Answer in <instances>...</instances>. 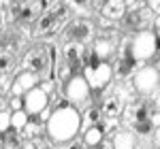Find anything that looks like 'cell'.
<instances>
[{
  "mask_svg": "<svg viewBox=\"0 0 160 149\" xmlns=\"http://www.w3.org/2000/svg\"><path fill=\"white\" fill-rule=\"evenodd\" d=\"M4 24H7V13H4L2 9H0V30L4 28Z\"/></svg>",
  "mask_w": 160,
  "mask_h": 149,
  "instance_id": "f35d334b",
  "label": "cell"
},
{
  "mask_svg": "<svg viewBox=\"0 0 160 149\" xmlns=\"http://www.w3.org/2000/svg\"><path fill=\"white\" fill-rule=\"evenodd\" d=\"M22 109H24L22 96H9V111H22Z\"/></svg>",
  "mask_w": 160,
  "mask_h": 149,
  "instance_id": "83f0119b",
  "label": "cell"
},
{
  "mask_svg": "<svg viewBox=\"0 0 160 149\" xmlns=\"http://www.w3.org/2000/svg\"><path fill=\"white\" fill-rule=\"evenodd\" d=\"M141 64L132 58V51H130V36L120 38L118 43V62H115V68H113V74L120 77V79H128L139 70Z\"/></svg>",
  "mask_w": 160,
  "mask_h": 149,
  "instance_id": "8992f818",
  "label": "cell"
},
{
  "mask_svg": "<svg viewBox=\"0 0 160 149\" xmlns=\"http://www.w3.org/2000/svg\"><path fill=\"white\" fill-rule=\"evenodd\" d=\"M64 98L68 104H73L75 109L77 107H86L92 102V92H90V85L86 83V79L81 74H73L66 83H64Z\"/></svg>",
  "mask_w": 160,
  "mask_h": 149,
  "instance_id": "277c9868",
  "label": "cell"
},
{
  "mask_svg": "<svg viewBox=\"0 0 160 149\" xmlns=\"http://www.w3.org/2000/svg\"><path fill=\"white\" fill-rule=\"evenodd\" d=\"M68 15V9L66 4H51L45 13H41L37 22V36H43V34H58V30L62 28V19Z\"/></svg>",
  "mask_w": 160,
  "mask_h": 149,
  "instance_id": "5b68a950",
  "label": "cell"
},
{
  "mask_svg": "<svg viewBox=\"0 0 160 149\" xmlns=\"http://www.w3.org/2000/svg\"><path fill=\"white\" fill-rule=\"evenodd\" d=\"M22 132H17V130H7L4 134H2V149H19L22 147Z\"/></svg>",
  "mask_w": 160,
  "mask_h": 149,
  "instance_id": "ffe728a7",
  "label": "cell"
},
{
  "mask_svg": "<svg viewBox=\"0 0 160 149\" xmlns=\"http://www.w3.org/2000/svg\"><path fill=\"white\" fill-rule=\"evenodd\" d=\"M130 51L137 62H148L158 55V36L152 30H141L135 36H130Z\"/></svg>",
  "mask_w": 160,
  "mask_h": 149,
  "instance_id": "7a4b0ae2",
  "label": "cell"
},
{
  "mask_svg": "<svg viewBox=\"0 0 160 149\" xmlns=\"http://www.w3.org/2000/svg\"><path fill=\"white\" fill-rule=\"evenodd\" d=\"M100 119H102V113H100L98 107H88L86 111H83V115H81V130L79 132H83L90 126H98Z\"/></svg>",
  "mask_w": 160,
  "mask_h": 149,
  "instance_id": "d6986e66",
  "label": "cell"
},
{
  "mask_svg": "<svg viewBox=\"0 0 160 149\" xmlns=\"http://www.w3.org/2000/svg\"><path fill=\"white\" fill-rule=\"evenodd\" d=\"M38 83H41V77H38L37 73L24 70V73H19L17 77H13V83H11V87H9V96H22L28 89L37 87Z\"/></svg>",
  "mask_w": 160,
  "mask_h": 149,
  "instance_id": "4fadbf2b",
  "label": "cell"
},
{
  "mask_svg": "<svg viewBox=\"0 0 160 149\" xmlns=\"http://www.w3.org/2000/svg\"><path fill=\"white\" fill-rule=\"evenodd\" d=\"M19 149H38V147L32 143V141H26V143H22V147H19Z\"/></svg>",
  "mask_w": 160,
  "mask_h": 149,
  "instance_id": "74e56055",
  "label": "cell"
},
{
  "mask_svg": "<svg viewBox=\"0 0 160 149\" xmlns=\"http://www.w3.org/2000/svg\"><path fill=\"white\" fill-rule=\"evenodd\" d=\"M158 66H143L132 74V87L141 96H158Z\"/></svg>",
  "mask_w": 160,
  "mask_h": 149,
  "instance_id": "52a82bcc",
  "label": "cell"
},
{
  "mask_svg": "<svg viewBox=\"0 0 160 149\" xmlns=\"http://www.w3.org/2000/svg\"><path fill=\"white\" fill-rule=\"evenodd\" d=\"M24 68L30 73H37L38 77L49 70V62H47V53H45V45L43 47H32L28 49L24 55Z\"/></svg>",
  "mask_w": 160,
  "mask_h": 149,
  "instance_id": "8fae6325",
  "label": "cell"
},
{
  "mask_svg": "<svg viewBox=\"0 0 160 149\" xmlns=\"http://www.w3.org/2000/svg\"><path fill=\"white\" fill-rule=\"evenodd\" d=\"M43 134H45V124L38 119L37 115L28 117L26 126L22 128V137L28 138V141H37V138H38V137H43Z\"/></svg>",
  "mask_w": 160,
  "mask_h": 149,
  "instance_id": "e0dca14e",
  "label": "cell"
},
{
  "mask_svg": "<svg viewBox=\"0 0 160 149\" xmlns=\"http://www.w3.org/2000/svg\"><path fill=\"white\" fill-rule=\"evenodd\" d=\"M79 74L86 79V83L90 85L92 94H100V92L107 89V85L113 79V66L109 62H98V64H94V66L83 68Z\"/></svg>",
  "mask_w": 160,
  "mask_h": 149,
  "instance_id": "3957f363",
  "label": "cell"
},
{
  "mask_svg": "<svg viewBox=\"0 0 160 149\" xmlns=\"http://www.w3.org/2000/svg\"><path fill=\"white\" fill-rule=\"evenodd\" d=\"M13 83V77L9 73H4V74H0V98L4 96V94H9V87H11Z\"/></svg>",
  "mask_w": 160,
  "mask_h": 149,
  "instance_id": "4316f807",
  "label": "cell"
},
{
  "mask_svg": "<svg viewBox=\"0 0 160 149\" xmlns=\"http://www.w3.org/2000/svg\"><path fill=\"white\" fill-rule=\"evenodd\" d=\"M0 149H2V134H0Z\"/></svg>",
  "mask_w": 160,
  "mask_h": 149,
  "instance_id": "ab89813d",
  "label": "cell"
},
{
  "mask_svg": "<svg viewBox=\"0 0 160 149\" xmlns=\"http://www.w3.org/2000/svg\"><path fill=\"white\" fill-rule=\"evenodd\" d=\"M28 113L22 109V111H11V130H17V132H22V128L26 126L28 122Z\"/></svg>",
  "mask_w": 160,
  "mask_h": 149,
  "instance_id": "603a6c76",
  "label": "cell"
},
{
  "mask_svg": "<svg viewBox=\"0 0 160 149\" xmlns=\"http://www.w3.org/2000/svg\"><path fill=\"white\" fill-rule=\"evenodd\" d=\"M98 126H100V130H102L105 137H113L120 130V117H102Z\"/></svg>",
  "mask_w": 160,
  "mask_h": 149,
  "instance_id": "44dd1931",
  "label": "cell"
},
{
  "mask_svg": "<svg viewBox=\"0 0 160 149\" xmlns=\"http://www.w3.org/2000/svg\"><path fill=\"white\" fill-rule=\"evenodd\" d=\"M90 2H92V9H94V11H100V9L107 4V0H90Z\"/></svg>",
  "mask_w": 160,
  "mask_h": 149,
  "instance_id": "d590c367",
  "label": "cell"
},
{
  "mask_svg": "<svg viewBox=\"0 0 160 149\" xmlns=\"http://www.w3.org/2000/svg\"><path fill=\"white\" fill-rule=\"evenodd\" d=\"M41 149H51V145H47V147H41Z\"/></svg>",
  "mask_w": 160,
  "mask_h": 149,
  "instance_id": "60d3db41",
  "label": "cell"
},
{
  "mask_svg": "<svg viewBox=\"0 0 160 149\" xmlns=\"http://www.w3.org/2000/svg\"><path fill=\"white\" fill-rule=\"evenodd\" d=\"M94 149H113V145H111V141H107V138H105V141H100Z\"/></svg>",
  "mask_w": 160,
  "mask_h": 149,
  "instance_id": "8d00e7d4",
  "label": "cell"
},
{
  "mask_svg": "<svg viewBox=\"0 0 160 149\" xmlns=\"http://www.w3.org/2000/svg\"><path fill=\"white\" fill-rule=\"evenodd\" d=\"M79 130H81V113L62 96L58 100V107L51 109L49 119L45 122V134L53 145H64L77 138Z\"/></svg>",
  "mask_w": 160,
  "mask_h": 149,
  "instance_id": "6da1fadb",
  "label": "cell"
},
{
  "mask_svg": "<svg viewBox=\"0 0 160 149\" xmlns=\"http://www.w3.org/2000/svg\"><path fill=\"white\" fill-rule=\"evenodd\" d=\"M34 15H37V7H34V2H28V0H24L15 22H32V17H34Z\"/></svg>",
  "mask_w": 160,
  "mask_h": 149,
  "instance_id": "7402d4cb",
  "label": "cell"
},
{
  "mask_svg": "<svg viewBox=\"0 0 160 149\" xmlns=\"http://www.w3.org/2000/svg\"><path fill=\"white\" fill-rule=\"evenodd\" d=\"M49 115H51V107H45V109H43V111L38 113L37 117H38V119H41V122H43V124H45V122L49 119Z\"/></svg>",
  "mask_w": 160,
  "mask_h": 149,
  "instance_id": "e575fe53",
  "label": "cell"
},
{
  "mask_svg": "<svg viewBox=\"0 0 160 149\" xmlns=\"http://www.w3.org/2000/svg\"><path fill=\"white\" fill-rule=\"evenodd\" d=\"M148 9L154 13V15H158L160 13V0H148Z\"/></svg>",
  "mask_w": 160,
  "mask_h": 149,
  "instance_id": "836d02e7",
  "label": "cell"
},
{
  "mask_svg": "<svg viewBox=\"0 0 160 149\" xmlns=\"http://www.w3.org/2000/svg\"><path fill=\"white\" fill-rule=\"evenodd\" d=\"M100 15L105 22H120L126 15V4L124 0H107V4L100 9Z\"/></svg>",
  "mask_w": 160,
  "mask_h": 149,
  "instance_id": "5bb4252c",
  "label": "cell"
},
{
  "mask_svg": "<svg viewBox=\"0 0 160 149\" xmlns=\"http://www.w3.org/2000/svg\"><path fill=\"white\" fill-rule=\"evenodd\" d=\"M22 2L24 0H17V2H11V7H9V19H17V13H19V9H22Z\"/></svg>",
  "mask_w": 160,
  "mask_h": 149,
  "instance_id": "f546056e",
  "label": "cell"
},
{
  "mask_svg": "<svg viewBox=\"0 0 160 149\" xmlns=\"http://www.w3.org/2000/svg\"><path fill=\"white\" fill-rule=\"evenodd\" d=\"M13 64H15V55H13V51H0V74L11 73Z\"/></svg>",
  "mask_w": 160,
  "mask_h": 149,
  "instance_id": "d4e9b609",
  "label": "cell"
},
{
  "mask_svg": "<svg viewBox=\"0 0 160 149\" xmlns=\"http://www.w3.org/2000/svg\"><path fill=\"white\" fill-rule=\"evenodd\" d=\"M109 141L113 145V149H135L137 147V134H132L130 130H122V128Z\"/></svg>",
  "mask_w": 160,
  "mask_h": 149,
  "instance_id": "9a60e30c",
  "label": "cell"
},
{
  "mask_svg": "<svg viewBox=\"0 0 160 149\" xmlns=\"http://www.w3.org/2000/svg\"><path fill=\"white\" fill-rule=\"evenodd\" d=\"M94 22L90 19H75L73 24L66 26V32H64V41H71V43H79V45H88L90 41H94Z\"/></svg>",
  "mask_w": 160,
  "mask_h": 149,
  "instance_id": "ba28073f",
  "label": "cell"
},
{
  "mask_svg": "<svg viewBox=\"0 0 160 149\" xmlns=\"http://www.w3.org/2000/svg\"><path fill=\"white\" fill-rule=\"evenodd\" d=\"M156 19V15L149 11L148 7H141L137 11H126V15L122 17L124 30L126 32H141V30H149L152 22Z\"/></svg>",
  "mask_w": 160,
  "mask_h": 149,
  "instance_id": "9c48e42d",
  "label": "cell"
},
{
  "mask_svg": "<svg viewBox=\"0 0 160 149\" xmlns=\"http://www.w3.org/2000/svg\"><path fill=\"white\" fill-rule=\"evenodd\" d=\"M62 147H64V149H83V143H81V141H77V138H73V141L64 143Z\"/></svg>",
  "mask_w": 160,
  "mask_h": 149,
  "instance_id": "d6a6232c",
  "label": "cell"
},
{
  "mask_svg": "<svg viewBox=\"0 0 160 149\" xmlns=\"http://www.w3.org/2000/svg\"><path fill=\"white\" fill-rule=\"evenodd\" d=\"M24 111L32 117V115H38V113L43 111L45 107H49V96L41 89V87H32V89H28L24 94Z\"/></svg>",
  "mask_w": 160,
  "mask_h": 149,
  "instance_id": "7c38bea8",
  "label": "cell"
},
{
  "mask_svg": "<svg viewBox=\"0 0 160 149\" xmlns=\"http://www.w3.org/2000/svg\"><path fill=\"white\" fill-rule=\"evenodd\" d=\"M100 141H105V134H102L100 126H90V128L83 130V141H81V143H83V147L94 149Z\"/></svg>",
  "mask_w": 160,
  "mask_h": 149,
  "instance_id": "ac0fdd59",
  "label": "cell"
},
{
  "mask_svg": "<svg viewBox=\"0 0 160 149\" xmlns=\"http://www.w3.org/2000/svg\"><path fill=\"white\" fill-rule=\"evenodd\" d=\"M38 87L49 96V94H53V89H56V83H53L51 79H45V81H41V83H38Z\"/></svg>",
  "mask_w": 160,
  "mask_h": 149,
  "instance_id": "4dcf8cb0",
  "label": "cell"
},
{
  "mask_svg": "<svg viewBox=\"0 0 160 149\" xmlns=\"http://www.w3.org/2000/svg\"><path fill=\"white\" fill-rule=\"evenodd\" d=\"M130 126H132V130H135L132 134H139V137H149L152 132H156V130H158V128L152 124L149 119H148V122H137V124H130Z\"/></svg>",
  "mask_w": 160,
  "mask_h": 149,
  "instance_id": "cb8c5ba5",
  "label": "cell"
},
{
  "mask_svg": "<svg viewBox=\"0 0 160 149\" xmlns=\"http://www.w3.org/2000/svg\"><path fill=\"white\" fill-rule=\"evenodd\" d=\"M124 4H126V11H137V9L145 7L141 0H124Z\"/></svg>",
  "mask_w": 160,
  "mask_h": 149,
  "instance_id": "1f68e13d",
  "label": "cell"
},
{
  "mask_svg": "<svg viewBox=\"0 0 160 149\" xmlns=\"http://www.w3.org/2000/svg\"><path fill=\"white\" fill-rule=\"evenodd\" d=\"M7 130H11V111L0 109V134H4Z\"/></svg>",
  "mask_w": 160,
  "mask_h": 149,
  "instance_id": "484cf974",
  "label": "cell"
},
{
  "mask_svg": "<svg viewBox=\"0 0 160 149\" xmlns=\"http://www.w3.org/2000/svg\"><path fill=\"white\" fill-rule=\"evenodd\" d=\"M90 0H66V9H75V11H83Z\"/></svg>",
  "mask_w": 160,
  "mask_h": 149,
  "instance_id": "f1b7e54d",
  "label": "cell"
},
{
  "mask_svg": "<svg viewBox=\"0 0 160 149\" xmlns=\"http://www.w3.org/2000/svg\"><path fill=\"white\" fill-rule=\"evenodd\" d=\"M98 109L102 113V117H120L124 111V100L120 96H107Z\"/></svg>",
  "mask_w": 160,
  "mask_h": 149,
  "instance_id": "2e32d148",
  "label": "cell"
},
{
  "mask_svg": "<svg viewBox=\"0 0 160 149\" xmlns=\"http://www.w3.org/2000/svg\"><path fill=\"white\" fill-rule=\"evenodd\" d=\"M118 43H120V34H118L115 30H100L98 36H94L92 49L96 51V55H98L102 62H107L111 55L115 53Z\"/></svg>",
  "mask_w": 160,
  "mask_h": 149,
  "instance_id": "30bf717a",
  "label": "cell"
}]
</instances>
